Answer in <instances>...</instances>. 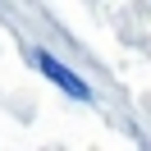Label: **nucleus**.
Returning a JSON list of instances; mask_svg holds the SVG:
<instances>
[{"instance_id": "nucleus-1", "label": "nucleus", "mask_w": 151, "mask_h": 151, "mask_svg": "<svg viewBox=\"0 0 151 151\" xmlns=\"http://www.w3.org/2000/svg\"><path fill=\"white\" fill-rule=\"evenodd\" d=\"M37 69H41V73H46V78H50V83H60V87H64V92H69V96H73V101H87V96H92V92H87V87H83V83H78V78H73V73H69V69H64V64H60V60H55V55H46V50H37Z\"/></svg>"}]
</instances>
